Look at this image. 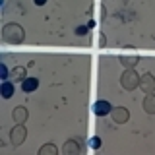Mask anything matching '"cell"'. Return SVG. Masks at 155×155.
<instances>
[{
    "label": "cell",
    "mask_w": 155,
    "mask_h": 155,
    "mask_svg": "<svg viewBox=\"0 0 155 155\" xmlns=\"http://www.w3.org/2000/svg\"><path fill=\"white\" fill-rule=\"evenodd\" d=\"M23 134H25V132H23V128H21V126H18V130H14V132H12V142L14 143H19V142H21V138H23Z\"/></svg>",
    "instance_id": "obj_6"
},
{
    "label": "cell",
    "mask_w": 155,
    "mask_h": 155,
    "mask_svg": "<svg viewBox=\"0 0 155 155\" xmlns=\"http://www.w3.org/2000/svg\"><path fill=\"white\" fill-rule=\"evenodd\" d=\"M0 72H2V80H6V78H8V68L2 64V68H0Z\"/></svg>",
    "instance_id": "obj_11"
},
{
    "label": "cell",
    "mask_w": 155,
    "mask_h": 155,
    "mask_svg": "<svg viewBox=\"0 0 155 155\" xmlns=\"http://www.w3.org/2000/svg\"><path fill=\"white\" fill-rule=\"evenodd\" d=\"M122 64H128V66H132V64H134V58H126V60L122 58Z\"/></svg>",
    "instance_id": "obj_13"
},
{
    "label": "cell",
    "mask_w": 155,
    "mask_h": 155,
    "mask_svg": "<svg viewBox=\"0 0 155 155\" xmlns=\"http://www.w3.org/2000/svg\"><path fill=\"white\" fill-rule=\"evenodd\" d=\"M122 84H126L128 87H134L136 84H138V80H136V76L132 74V72H128L126 76H122Z\"/></svg>",
    "instance_id": "obj_3"
},
{
    "label": "cell",
    "mask_w": 155,
    "mask_h": 155,
    "mask_svg": "<svg viewBox=\"0 0 155 155\" xmlns=\"http://www.w3.org/2000/svg\"><path fill=\"white\" fill-rule=\"evenodd\" d=\"M47 151H52V153H56V149H54V147H43V149H41V153H47Z\"/></svg>",
    "instance_id": "obj_14"
},
{
    "label": "cell",
    "mask_w": 155,
    "mask_h": 155,
    "mask_svg": "<svg viewBox=\"0 0 155 155\" xmlns=\"http://www.w3.org/2000/svg\"><path fill=\"white\" fill-rule=\"evenodd\" d=\"M85 33H87V27H84V25L78 27V35H85Z\"/></svg>",
    "instance_id": "obj_12"
},
{
    "label": "cell",
    "mask_w": 155,
    "mask_h": 155,
    "mask_svg": "<svg viewBox=\"0 0 155 155\" xmlns=\"http://www.w3.org/2000/svg\"><path fill=\"white\" fill-rule=\"evenodd\" d=\"M16 116H18V118H19V120H21V118H23V116H25V110H23V109H21V107H19V109H18V110H14V118H16Z\"/></svg>",
    "instance_id": "obj_9"
},
{
    "label": "cell",
    "mask_w": 155,
    "mask_h": 155,
    "mask_svg": "<svg viewBox=\"0 0 155 155\" xmlns=\"http://www.w3.org/2000/svg\"><path fill=\"white\" fill-rule=\"evenodd\" d=\"M0 91H2V97H6V99H8V97H12V93H14V85L10 84V81H4Z\"/></svg>",
    "instance_id": "obj_4"
},
{
    "label": "cell",
    "mask_w": 155,
    "mask_h": 155,
    "mask_svg": "<svg viewBox=\"0 0 155 155\" xmlns=\"http://www.w3.org/2000/svg\"><path fill=\"white\" fill-rule=\"evenodd\" d=\"M110 110H113V107H110L109 101H97V103L93 105V113L97 116H105V114H109Z\"/></svg>",
    "instance_id": "obj_1"
},
{
    "label": "cell",
    "mask_w": 155,
    "mask_h": 155,
    "mask_svg": "<svg viewBox=\"0 0 155 155\" xmlns=\"http://www.w3.org/2000/svg\"><path fill=\"white\" fill-rule=\"evenodd\" d=\"M45 2H47V0H35V4H37V6H43Z\"/></svg>",
    "instance_id": "obj_15"
},
{
    "label": "cell",
    "mask_w": 155,
    "mask_h": 155,
    "mask_svg": "<svg viewBox=\"0 0 155 155\" xmlns=\"http://www.w3.org/2000/svg\"><path fill=\"white\" fill-rule=\"evenodd\" d=\"M145 110H147V113H155V95H151V93L145 99Z\"/></svg>",
    "instance_id": "obj_5"
},
{
    "label": "cell",
    "mask_w": 155,
    "mask_h": 155,
    "mask_svg": "<svg viewBox=\"0 0 155 155\" xmlns=\"http://www.w3.org/2000/svg\"><path fill=\"white\" fill-rule=\"evenodd\" d=\"M14 76H19V80H23V68H16V70H14Z\"/></svg>",
    "instance_id": "obj_10"
},
{
    "label": "cell",
    "mask_w": 155,
    "mask_h": 155,
    "mask_svg": "<svg viewBox=\"0 0 155 155\" xmlns=\"http://www.w3.org/2000/svg\"><path fill=\"white\" fill-rule=\"evenodd\" d=\"M89 147H93V149H99V147H101V140L97 138V136L89 140Z\"/></svg>",
    "instance_id": "obj_8"
},
{
    "label": "cell",
    "mask_w": 155,
    "mask_h": 155,
    "mask_svg": "<svg viewBox=\"0 0 155 155\" xmlns=\"http://www.w3.org/2000/svg\"><path fill=\"white\" fill-rule=\"evenodd\" d=\"M37 85H39L37 78H25V80L21 81V89L25 91V93H31V91H35Z\"/></svg>",
    "instance_id": "obj_2"
},
{
    "label": "cell",
    "mask_w": 155,
    "mask_h": 155,
    "mask_svg": "<svg viewBox=\"0 0 155 155\" xmlns=\"http://www.w3.org/2000/svg\"><path fill=\"white\" fill-rule=\"evenodd\" d=\"M114 116H116V120L120 122V120H126V118H128V113H126L124 109H120L118 113H114Z\"/></svg>",
    "instance_id": "obj_7"
}]
</instances>
